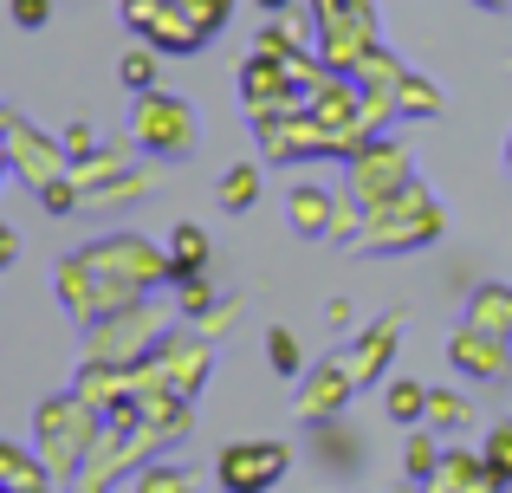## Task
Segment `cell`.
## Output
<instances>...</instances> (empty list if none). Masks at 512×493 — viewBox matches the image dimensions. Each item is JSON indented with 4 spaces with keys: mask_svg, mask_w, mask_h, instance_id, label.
Wrapping results in <instances>:
<instances>
[{
    "mask_svg": "<svg viewBox=\"0 0 512 493\" xmlns=\"http://www.w3.org/2000/svg\"><path fill=\"white\" fill-rule=\"evenodd\" d=\"M506 481L493 474V461H467V455H441V493H500Z\"/></svg>",
    "mask_w": 512,
    "mask_h": 493,
    "instance_id": "cell-2",
    "label": "cell"
},
{
    "mask_svg": "<svg viewBox=\"0 0 512 493\" xmlns=\"http://www.w3.org/2000/svg\"><path fill=\"white\" fill-rule=\"evenodd\" d=\"M286 461L292 455L279 442H240V448H227V455H221V468H214V474H221L227 493H273L279 474H286Z\"/></svg>",
    "mask_w": 512,
    "mask_h": 493,
    "instance_id": "cell-1",
    "label": "cell"
},
{
    "mask_svg": "<svg viewBox=\"0 0 512 493\" xmlns=\"http://www.w3.org/2000/svg\"><path fill=\"white\" fill-rule=\"evenodd\" d=\"M428 468H435V448H428V442H409V481H415V474H428Z\"/></svg>",
    "mask_w": 512,
    "mask_h": 493,
    "instance_id": "cell-7",
    "label": "cell"
},
{
    "mask_svg": "<svg viewBox=\"0 0 512 493\" xmlns=\"http://www.w3.org/2000/svg\"><path fill=\"white\" fill-rule=\"evenodd\" d=\"M124 78H130V85H150V59H143V52H137V59L124 65Z\"/></svg>",
    "mask_w": 512,
    "mask_h": 493,
    "instance_id": "cell-9",
    "label": "cell"
},
{
    "mask_svg": "<svg viewBox=\"0 0 512 493\" xmlns=\"http://www.w3.org/2000/svg\"><path fill=\"white\" fill-rule=\"evenodd\" d=\"M201 253H208V247H201V234H195V228H182V234H175V273H195Z\"/></svg>",
    "mask_w": 512,
    "mask_h": 493,
    "instance_id": "cell-5",
    "label": "cell"
},
{
    "mask_svg": "<svg viewBox=\"0 0 512 493\" xmlns=\"http://www.w3.org/2000/svg\"><path fill=\"white\" fill-rule=\"evenodd\" d=\"M422 409H428V396L415 390V383H396V390H389V416L409 422V416H422Z\"/></svg>",
    "mask_w": 512,
    "mask_h": 493,
    "instance_id": "cell-4",
    "label": "cell"
},
{
    "mask_svg": "<svg viewBox=\"0 0 512 493\" xmlns=\"http://www.w3.org/2000/svg\"><path fill=\"white\" fill-rule=\"evenodd\" d=\"M273 364H279V370H299V351H292V338H286V331L273 338Z\"/></svg>",
    "mask_w": 512,
    "mask_h": 493,
    "instance_id": "cell-8",
    "label": "cell"
},
{
    "mask_svg": "<svg viewBox=\"0 0 512 493\" xmlns=\"http://www.w3.org/2000/svg\"><path fill=\"white\" fill-rule=\"evenodd\" d=\"M143 493H188V481H182V474H150V481H143Z\"/></svg>",
    "mask_w": 512,
    "mask_h": 493,
    "instance_id": "cell-6",
    "label": "cell"
},
{
    "mask_svg": "<svg viewBox=\"0 0 512 493\" xmlns=\"http://www.w3.org/2000/svg\"><path fill=\"white\" fill-rule=\"evenodd\" d=\"M487 461H493V474H500V481H512V422H500V429H493Z\"/></svg>",
    "mask_w": 512,
    "mask_h": 493,
    "instance_id": "cell-3",
    "label": "cell"
}]
</instances>
